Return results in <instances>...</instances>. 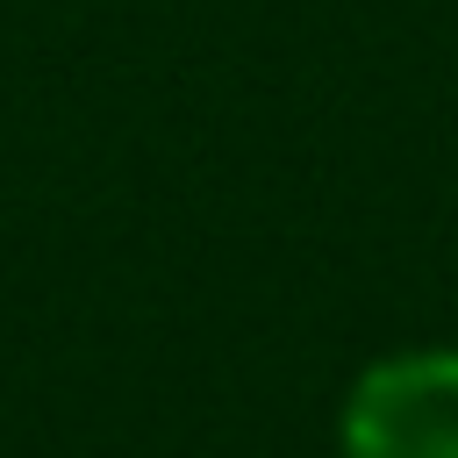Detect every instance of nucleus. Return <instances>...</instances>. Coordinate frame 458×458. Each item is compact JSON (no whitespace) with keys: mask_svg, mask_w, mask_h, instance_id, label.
<instances>
[{"mask_svg":"<svg viewBox=\"0 0 458 458\" xmlns=\"http://www.w3.org/2000/svg\"><path fill=\"white\" fill-rule=\"evenodd\" d=\"M344 458H458V351L372 358L344 394Z\"/></svg>","mask_w":458,"mask_h":458,"instance_id":"1","label":"nucleus"}]
</instances>
